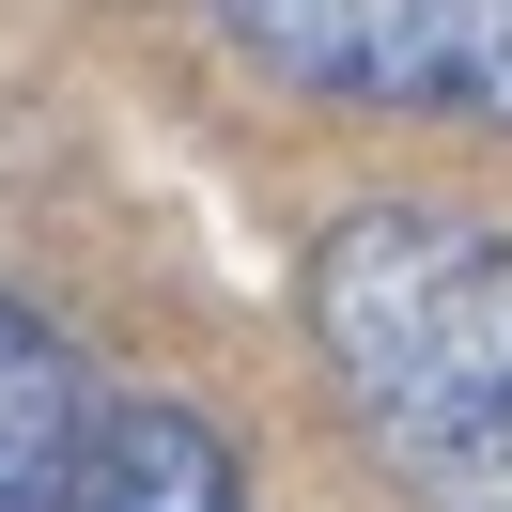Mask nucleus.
<instances>
[{
	"instance_id": "20e7f679",
	"label": "nucleus",
	"mask_w": 512,
	"mask_h": 512,
	"mask_svg": "<svg viewBox=\"0 0 512 512\" xmlns=\"http://www.w3.org/2000/svg\"><path fill=\"white\" fill-rule=\"evenodd\" d=\"M78 435H94V388H78L63 326L0 295V512H63Z\"/></svg>"
},
{
	"instance_id": "f257e3e1",
	"label": "nucleus",
	"mask_w": 512,
	"mask_h": 512,
	"mask_svg": "<svg viewBox=\"0 0 512 512\" xmlns=\"http://www.w3.org/2000/svg\"><path fill=\"white\" fill-rule=\"evenodd\" d=\"M295 311L419 512H512V233L450 202H357L326 218Z\"/></svg>"
},
{
	"instance_id": "7ed1b4c3",
	"label": "nucleus",
	"mask_w": 512,
	"mask_h": 512,
	"mask_svg": "<svg viewBox=\"0 0 512 512\" xmlns=\"http://www.w3.org/2000/svg\"><path fill=\"white\" fill-rule=\"evenodd\" d=\"M63 512H249V466L202 404H94Z\"/></svg>"
},
{
	"instance_id": "f03ea898",
	"label": "nucleus",
	"mask_w": 512,
	"mask_h": 512,
	"mask_svg": "<svg viewBox=\"0 0 512 512\" xmlns=\"http://www.w3.org/2000/svg\"><path fill=\"white\" fill-rule=\"evenodd\" d=\"M218 32L264 78L342 94V109L512 125V0H218Z\"/></svg>"
}]
</instances>
